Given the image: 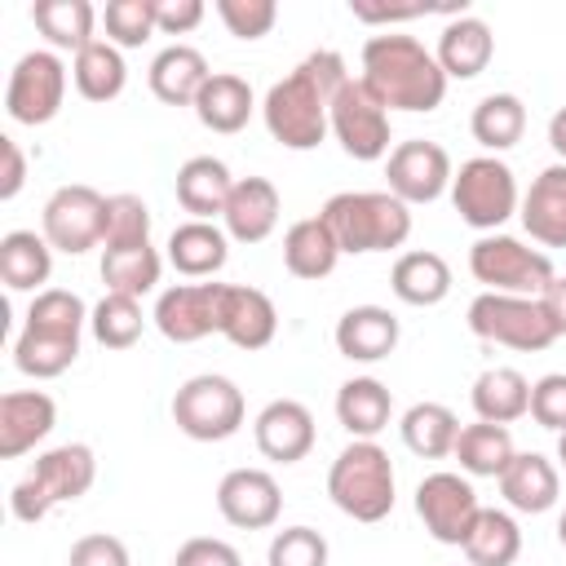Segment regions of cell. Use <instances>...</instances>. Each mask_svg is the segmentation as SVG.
<instances>
[{
    "label": "cell",
    "mask_w": 566,
    "mask_h": 566,
    "mask_svg": "<svg viewBox=\"0 0 566 566\" xmlns=\"http://www.w3.org/2000/svg\"><path fill=\"white\" fill-rule=\"evenodd\" d=\"M336 420L349 438H376L394 420V394L376 376H349L336 389Z\"/></svg>",
    "instance_id": "cell-30"
},
{
    "label": "cell",
    "mask_w": 566,
    "mask_h": 566,
    "mask_svg": "<svg viewBox=\"0 0 566 566\" xmlns=\"http://www.w3.org/2000/svg\"><path fill=\"white\" fill-rule=\"evenodd\" d=\"M40 234L49 239L53 252H66V256H84L88 248H102V234H106V195H97L84 181L57 186L44 199Z\"/></svg>",
    "instance_id": "cell-13"
},
{
    "label": "cell",
    "mask_w": 566,
    "mask_h": 566,
    "mask_svg": "<svg viewBox=\"0 0 566 566\" xmlns=\"http://www.w3.org/2000/svg\"><path fill=\"white\" fill-rule=\"evenodd\" d=\"M159 274H164V256L150 243L102 252V283H106V292H119V296H137L142 301L146 292H155Z\"/></svg>",
    "instance_id": "cell-41"
},
{
    "label": "cell",
    "mask_w": 566,
    "mask_h": 566,
    "mask_svg": "<svg viewBox=\"0 0 566 566\" xmlns=\"http://www.w3.org/2000/svg\"><path fill=\"white\" fill-rule=\"evenodd\" d=\"M66 566H133L128 548L119 535H106V531H93V535H80L66 553Z\"/></svg>",
    "instance_id": "cell-48"
},
{
    "label": "cell",
    "mask_w": 566,
    "mask_h": 566,
    "mask_svg": "<svg viewBox=\"0 0 566 566\" xmlns=\"http://www.w3.org/2000/svg\"><path fill=\"white\" fill-rule=\"evenodd\" d=\"M451 155L429 142V137H411V142H398L385 159V181H389V195H398L407 208L411 203H433L451 190Z\"/></svg>",
    "instance_id": "cell-16"
},
{
    "label": "cell",
    "mask_w": 566,
    "mask_h": 566,
    "mask_svg": "<svg viewBox=\"0 0 566 566\" xmlns=\"http://www.w3.org/2000/svg\"><path fill=\"white\" fill-rule=\"evenodd\" d=\"M332 504L354 522H385L394 513V464L376 438H354L327 469Z\"/></svg>",
    "instance_id": "cell-6"
},
{
    "label": "cell",
    "mask_w": 566,
    "mask_h": 566,
    "mask_svg": "<svg viewBox=\"0 0 566 566\" xmlns=\"http://www.w3.org/2000/svg\"><path fill=\"white\" fill-rule=\"evenodd\" d=\"M522 553V531L513 522V513L504 509H482L469 539H464V557L469 566H513Z\"/></svg>",
    "instance_id": "cell-40"
},
{
    "label": "cell",
    "mask_w": 566,
    "mask_h": 566,
    "mask_svg": "<svg viewBox=\"0 0 566 566\" xmlns=\"http://www.w3.org/2000/svg\"><path fill=\"white\" fill-rule=\"evenodd\" d=\"M340 243V256L394 252L411 234V208L389 190H340L318 212Z\"/></svg>",
    "instance_id": "cell-4"
},
{
    "label": "cell",
    "mask_w": 566,
    "mask_h": 566,
    "mask_svg": "<svg viewBox=\"0 0 566 566\" xmlns=\"http://www.w3.org/2000/svg\"><path fill=\"white\" fill-rule=\"evenodd\" d=\"M97 482V455L88 442H62L35 455V464L9 491V513L27 526L44 522L57 504H75Z\"/></svg>",
    "instance_id": "cell-5"
},
{
    "label": "cell",
    "mask_w": 566,
    "mask_h": 566,
    "mask_svg": "<svg viewBox=\"0 0 566 566\" xmlns=\"http://www.w3.org/2000/svg\"><path fill=\"white\" fill-rule=\"evenodd\" d=\"M349 13L363 18V22H407V18H420V13H429V9H424V4H407V9H394V4H389V9H371V4H354V0H349Z\"/></svg>",
    "instance_id": "cell-52"
},
{
    "label": "cell",
    "mask_w": 566,
    "mask_h": 566,
    "mask_svg": "<svg viewBox=\"0 0 566 566\" xmlns=\"http://www.w3.org/2000/svg\"><path fill=\"white\" fill-rule=\"evenodd\" d=\"M217 18L226 22L234 40H261L274 31L279 4L274 0H217Z\"/></svg>",
    "instance_id": "cell-46"
},
{
    "label": "cell",
    "mask_w": 566,
    "mask_h": 566,
    "mask_svg": "<svg viewBox=\"0 0 566 566\" xmlns=\"http://www.w3.org/2000/svg\"><path fill=\"white\" fill-rule=\"evenodd\" d=\"M57 424V407L44 389H13L0 398V460L35 451Z\"/></svg>",
    "instance_id": "cell-20"
},
{
    "label": "cell",
    "mask_w": 566,
    "mask_h": 566,
    "mask_svg": "<svg viewBox=\"0 0 566 566\" xmlns=\"http://www.w3.org/2000/svg\"><path fill=\"white\" fill-rule=\"evenodd\" d=\"M398 336H402V327L385 305H354V310H345L336 318V332H332L340 358H349V363L389 358L398 349Z\"/></svg>",
    "instance_id": "cell-21"
},
{
    "label": "cell",
    "mask_w": 566,
    "mask_h": 566,
    "mask_svg": "<svg viewBox=\"0 0 566 566\" xmlns=\"http://www.w3.org/2000/svg\"><path fill=\"white\" fill-rule=\"evenodd\" d=\"M172 566H243V557H239V548L226 544V539L195 535V539H186V544L177 548Z\"/></svg>",
    "instance_id": "cell-49"
},
{
    "label": "cell",
    "mask_w": 566,
    "mask_h": 566,
    "mask_svg": "<svg viewBox=\"0 0 566 566\" xmlns=\"http://www.w3.org/2000/svg\"><path fill=\"white\" fill-rule=\"evenodd\" d=\"M557 464L566 469V433H557Z\"/></svg>",
    "instance_id": "cell-56"
},
{
    "label": "cell",
    "mask_w": 566,
    "mask_h": 566,
    "mask_svg": "<svg viewBox=\"0 0 566 566\" xmlns=\"http://www.w3.org/2000/svg\"><path fill=\"white\" fill-rule=\"evenodd\" d=\"M531 420L539 429L566 433V376L562 371H548L531 385Z\"/></svg>",
    "instance_id": "cell-47"
},
{
    "label": "cell",
    "mask_w": 566,
    "mask_h": 566,
    "mask_svg": "<svg viewBox=\"0 0 566 566\" xmlns=\"http://www.w3.org/2000/svg\"><path fill=\"white\" fill-rule=\"evenodd\" d=\"M221 301L226 283H172L155 301V327L172 345H195L203 336H221Z\"/></svg>",
    "instance_id": "cell-15"
},
{
    "label": "cell",
    "mask_w": 566,
    "mask_h": 566,
    "mask_svg": "<svg viewBox=\"0 0 566 566\" xmlns=\"http://www.w3.org/2000/svg\"><path fill=\"white\" fill-rule=\"evenodd\" d=\"M544 310H548V318H553V327H557V336H566V274H557L548 287H544Z\"/></svg>",
    "instance_id": "cell-53"
},
{
    "label": "cell",
    "mask_w": 566,
    "mask_h": 566,
    "mask_svg": "<svg viewBox=\"0 0 566 566\" xmlns=\"http://www.w3.org/2000/svg\"><path fill=\"white\" fill-rule=\"evenodd\" d=\"M469 402H473L478 420H486V424H513V420L531 416V380L517 367H486L473 380Z\"/></svg>",
    "instance_id": "cell-33"
},
{
    "label": "cell",
    "mask_w": 566,
    "mask_h": 566,
    "mask_svg": "<svg viewBox=\"0 0 566 566\" xmlns=\"http://www.w3.org/2000/svg\"><path fill=\"white\" fill-rule=\"evenodd\" d=\"M230 261V234L212 221H181L168 234V265L181 279H212Z\"/></svg>",
    "instance_id": "cell-28"
},
{
    "label": "cell",
    "mask_w": 566,
    "mask_h": 566,
    "mask_svg": "<svg viewBox=\"0 0 566 566\" xmlns=\"http://www.w3.org/2000/svg\"><path fill=\"white\" fill-rule=\"evenodd\" d=\"M252 438H256V451H261L265 460H274V464H296V460H305V455L314 451L318 429H314V416H310L305 402H296V398H274V402H265V407L256 411Z\"/></svg>",
    "instance_id": "cell-18"
},
{
    "label": "cell",
    "mask_w": 566,
    "mask_h": 566,
    "mask_svg": "<svg viewBox=\"0 0 566 566\" xmlns=\"http://www.w3.org/2000/svg\"><path fill=\"white\" fill-rule=\"evenodd\" d=\"M102 27H106V40L115 49H142L159 31L155 0H111L102 9Z\"/></svg>",
    "instance_id": "cell-44"
},
{
    "label": "cell",
    "mask_w": 566,
    "mask_h": 566,
    "mask_svg": "<svg viewBox=\"0 0 566 566\" xmlns=\"http://www.w3.org/2000/svg\"><path fill=\"white\" fill-rule=\"evenodd\" d=\"M66 102V62L53 49H31L13 62L9 71V88H4V111L13 124L40 128L49 119H57Z\"/></svg>",
    "instance_id": "cell-12"
},
{
    "label": "cell",
    "mask_w": 566,
    "mask_h": 566,
    "mask_svg": "<svg viewBox=\"0 0 566 566\" xmlns=\"http://www.w3.org/2000/svg\"><path fill=\"white\" fill-rule=\"evenodd\" d=\"M279 332V310L261 287H243V283H226V301H221V336L234 349H265Z\"/></svg>",
    "instance_id": "cell-22"
},
{
    "label": "cell",
    "mask_w": 566,
    "mask_h": 566,
    "mask_svg": "<svg viewBox=\"0 0 566 566\" xmlns=\"http://www.w3.org/2000/svg\"><path fill=\"white\" fill-rule=\"evenodd\" d=\"M279 212H283V199L270 177H234V190L221 212V230L234 243H265L279 226Z\"/></svg>",
    "instance_id": "cell-19"
},
{
    "label": "cell",
    "mask_w": 566,
    "mask_h": 566,
    "mask_svg": "<svg viewBox=\"0 0 566 566\" xmlns=\"http://www.w3.org/2000/svg\"><path fill=\"white\" fill-rule=\"evenodd\" d=\"M270 566H327V539L314 526H283L265 553Z\"/></svg>",
    "instance_id": "cell-45"
},
{
    "label": "cell",
    "mask_w": 566,
    "mask_h": 566,
    "mask_svg": "<svg viewBox=\"0 0 566 566\" xmlns=\"http://www.w3.org/2000/svg\"><path fill=\"white\" fill-rule=\"evenodd\" d=\"M495 482H500L504 504L517 509V513H548L557 504V495H562V473L539 451H517Z\"/></svg>",
    "instance_id": "cell-25"
},
{
    "label": "cell",
    "mask_w": 566,
    "mask_h": 566,
    "mask_svg": "<svg viewBox=\"0 0 566 566\" xmlns=\"http://www.w3.org/2000/svg\"><path fill=\"white\" fill-rule=\"evenodd\" d=\"M557 544L566 548V509H562V517H557Z\"/></svg>",
    "instance_id": "cell-55"
},
{
    "label": "cell",
    "mask_w": 566,
    "mask_h": 566,
    "mask_svg": "<svg viewBox=\"0 0 566 566\" xmlns=\"http://www.w3.org/2000/svg\"><path fill=\"white\" fill-rule=\"evenodd\" d=\"M243 389L230 376L203 371L172 394V424L195 442H226L243 429Z\"/></svg>",
    "instance_id": "cell-10"
},
{
    "label": "cell",
    "mask_w": 566,
    "mask_h": 566,
    "mask_svg": "<svg viewBox=\"0 0 566 566\" xmlns=\"http://www.w3.org/2000/svg\"><path fill=\"white\" fill-rule=\"evenodd\" d=\"M208 57L190 44H168L155 53L150 71H146V84L150 93L164 102V106H195L199 88L208 84Z\"/></svg>",
    "instance_id": "cell-27"
},
{
    "label": "cell",
    "mask_w": 566,
    "mask_h": 566,
    "mask_svg": "<svg viewBox=\"0 0 566 566\" xmlns=\"http://www.w3.org/2000/svg\"><path fill=\"white\" fill-rule=\"evenodd\" d=\"M155 22L164 35H186L203 22V0H155Z\"/></svg>",
    "instance_id": "cell-50"
},
{
    "label": "cell",
    "mask_w": 566,
    "mask_h": 566,
    "mask_svg": "<svg viewBox=\"0 0 566 566\" xmlns=\"http://www.w3.org/2000/svg\"><path fill=\"white\" fill-rule=\"evenodd\" d=\"M142 327H146V314H142V301L137 296H119V292H106L93 310H88V332L102 349H128L142 340Z\"/></svg>",
    "instance_id": "cell-42"
},
{
    "label": "cell",
    "mask_w": 566,
    "mask_h": 566,
    "mask_svg": "<svg viewBox=\"0 0 566 566\" xmlns=\"http://www.w3.org/2000/svg\"><path fill=\"white\" fill-rule=\"evenodd\" d=\"M150 243V208L142 195H106V234L102 252L111 248H142Z\"/></svg>",
    "instance_id": "cell-43"
},
{
    "label": "cell",
    "mask_w": 566,
    "mask_h": 566,
    "mask_svg": "<svg viewBox=\"0 0 566 566\" xmlns=\"http://www.w3.org/2000/svg\"><path fill=\"white\" fill-rule=\"evenodd\" d=\"M71 84L80 88V97L88 102H115L128 84V66H124V49H115L111 40H93L88 49L75 53L71 62Z\"/></svg>",
    "instance_id": "cell-37"
},
{
    "label": "cell",
    "mask_w": 566,
    "mask_h": 566,
    "mask_svg": "<svg viewBox=\"0 0 566 566\" xmlns=\"http://www.w3.org/2000/svg\"><path fill=\"white\" fill-rule=\"evenodd\" d=\"M548 146L557 150V164H566V106H557L548 119Z\"/></svg>",
    "instance_id": "cell-54"
},
{
    "label": "cell",
    "mask_w": 566,
    "mask_h": 566,
    "mask_svg": "<svg viewBox=\"0 0 566 566\" xmlns=\"http://www.w3.org/2000/svg\"><path fill=\"white\" fill-rule=\"evenodd\" d=\"M88 327V310L66 287H44L31 296L27 323L13 340V367L31 380H53L80 358V340Z\"/></svg>",
    "instance_id": "cell-3"
},
{
    "label": "cell",
    "mask_w": 566,
    "mask_h": 566,
    "mask_svg": "<svg viewBox=\"0 0 566 566\" xmlns=\"http://www.w3.org/2000/svg\"><path fill=\"white\" fill-rule=\"evenodd\" d=\"M517 217L539 248H566V164H548L531 181Z\"/></svg>",
    "instance_id": "cell-24"
},
{
    "label": "cell",
    "mask_w": 566,
    "mask_h": 566,
    "mask_svg": "<svg viewBox=\"0 0 566 566\" xmlns=\"http://www.w3.org/2000/svg\"><path fill=\"white\" fill-rule=\"evenodd\" d=\"M389 287H394V296L402 305H416V310L442 305L451 296V265L429 248H411V252H402L394 261Z\"/></svg>",
    "instance_id": "cell-29"
},
{
    "label": "cell",
    "mask_w": 566,
    "mask_h": 566,
    "mask_svg": "<svg viewBox=\"0 0 566 566\" xmlns=\"http://www.w3.org/2000/svg\"><path fill=\"white\" fill-rule=\"evenodd\" d=\"M177 203L190 212V221H212L226 212V199L234 190V177L226 168V159L217 155H190L181 168H177Z\"/></svg>",
    "instance_id": "cell-26"
},
{
    "label": "cell",
    "mask_w": 566,
    "mask_h": 566,
    "mask_svg": "<svg viewBox=\"0 0 566 566\" xmlns=\"http://www.w3.org/2000/svg\"><path fill=\"white\" fill-rule=\"evenodd\" d=\"M217 513L239 531H265L283 513V491L265 469H230L217 482Z\"/></svg>",
    "instance_id": "cell-17"
},
{
    "label": "cell",
    "mask_w": 566,
    "mask_h": 566,
    "mask_svg": "<svg viewBox=\"0 0 566 566\" xmlns=\"http://www.w3.org/2000/svg\"><path fill=\"white\" fill-rule=\"evenodd\" d=\"M482 504H478V491L464 473H429L420 478L416 486V517L424 522V531L438 539V544H451V548H464L473 522H478Z\"/></svg>",
    "instance_id": "cell-14"
},
{
    "label": "cell",
    "mask_w": 566,
    "mask_h": 566,
    "mask_svg": "<svg viewBox=\"0 0 566 566\" xmlns=\"http://www.w3.org/2000/svg\"><path fill=\"white\" fill-rule=\"evenodd\" d=\"M398 433L407 442L411 455L420 460H442L455 451V438H460V420L447 402H416L402 411L398 420Z\"/></svg>",
    "instance_id": "cell-35"
},
{
    "label": "cell",
    "mask_w": 566,
    "mask_h": 566,
    "mask_svg": "<svg viewBox=\"0 0 566 566\" xmlns=\"http://www.w3.org/2000/svg\"><path fill=\"white\" fill-rule=\"evenodd\" d=\"M469 332L486 345H509L517 354H539L557 340V327L544 310L539 296H504V292H482L469 301Z\"/></svg>",
    "instance_id": "cell-8"
},
{
    "label": "cell",
    "mask_w": 566,
    "mask_h": 566,
    "mask_svg": "<svg viewBox=\"0 0 566 566\" xmlns=\"http://www.w3.org/2000/svg\"><path fill=\"white\" fill-rule=\"evenodd\" d=\"M451 455L460 460V473H469V478H500L517 451H513L509 424H486V420H478V424H464V429H460Z\"/></svg>",
    "instance_id": "cell-39"
},
{
    "label": "cell",
    "mask_w": 566,
    "mask_h": 566,
    "mask_svg": "<svg viewBox=\"0 0 566 566\" xmlns=\"http://www.w3.org/2000/svg\"><path fill=\"white\" fill-rule=\"evenodd\" d=\"M332 137L340 142V150L358 164H376V159H389V142H394V128H389V111L385 102L363 84V75L345 80L332 97Z\"/></svg>",
    "instance_id": "cell-11"
},
{
    "label": "cell",
    "mask_w": 566,
    "mask_h": 566,
    "mask_svg": "<svg viewBox=\"0 0 566 566\" xmlns=\"http://www.w3.org/2000/svg\"><path fill=\"white\" fill-rule=\"evenodd\" d=\"M31 22H35V31H40L53 49L80 53V49H88V44L97 40V35H93L97 9H93L88 0H35V4H31Z\"/></svg>",
    "instance_id": "cell-36"
},
{
    "label": "cell",
    "mask_w": 566,
    "mask_h": 566,
    "mask_svg": "<svg viewBox=\"0 0 566 566\" xmlns=\"http://www.w3.org/2000/svg\"><path fill=\"white\" fill-rule=\"evenodd\" d=\"M469 270L486 292L504 296H544V287L557 279L544 248H531L513 234H482L469 248Z\"/></svg>",
    "instance_id": "cell-9"
},
{
    "label": "cell",
    "mask_w": 566,
    "mask_h": 566,
    "mask_svg": "<svg viewBox=\"0 0 566 566\" xmlns=\"http://www.w3.org/2000/svg\"><path fill=\"white\" fill-rule=\"evenodd\" d=\"M363 84L385 102V111L429 115L447 97V75L438 57L402 31H380L363 44Z\"/></svg>",
    "instance_id": "cell-2"
},
{
    "label": "cell",
    "mask_w": 566,
    "mask_h": 566,
    "mask_svg": "<svg viewBox=\"0 0 566 566\" xmlns=\"http://www.w3.org/2000/svg\"><path fill=\"white\" fill-rule=\"evenodd\" d=\"M53 274V248L35 230H9L0 239V279L9 292H44Z\"/></svg>",
    "instance_id": "cell-34"
},
{
    "label": "cell",
    "mask_w": 566,
    "mask_h": 566,
    "mask_svg": "<svg viewBox=\"0 0 566 566\" xmlns=\"http://www.w3.org/2000/svg\"><path fill=\"white\" fill-rule=\"evenodd\" d=\"M345 80H349L345 57L336 49H314L279 84H270V93L261 102L265 133L287 150H314L332 133L327 115H332V97Z\"/></svg>",
    "instance_id": "cell-1"
},
{
    "label": "cell",
    "mask_w": 566,
    "mask_h": 566,
    "mask_svg": "<svg viewBox=\"0 0 566 566\" xmlns=\"http://www.w3.org/2000/svg\"><path fill=\"white\" fill-rule=\"evenodd\" d=\"M469 133L491 155L517 146L522 133H526V106H522V97L517 93H486L473 106V115H469Z\"/></svg>",
    "instance_id": "cell-38"
},
{
    "label": "cell",
    "mask_w": 566,
    "mask_h": 566,
    "mask_svg": "<svg viewBox=\"0 0 566 566\" xmlns=\"http://www.w3.org/2000/svg\"><path fill=\"white\" fill-rule=\"evenodd\" d=\"M433 57H438L447 80H478L495 57V35H491V27L482 18L455 13L438 35Z\"/></svg>",
    "instance_id": "cell-23"
},
{
    "label": "cell",
    "mask_w": 566,
    "mask_h": 566,
    "mask_svg": "<svg viewBox=\"0 0 566 566\" xmlns=\"http://www.w3.org/2000/svg\"><path fill=\"white\" fill-rule=\"evenodd\" d=\"M0 159H4V172H0V199H13V195L22 190V181H27V159H22V150H18L13 137H0Z\"/></svg>",
    "instance_id": "cell-51"
},
{
    "label": "cell",
    "mask_w": 566,
    "mask_h": 566,
    "mask_svg": "<svg viewBox=\"0 0 566 566\" xmlns=\"http://www.w3.org/2000/svg\"><path fill=\"white\" fill-rule=\"evenodd\" d=\"M252 111H256L252 84L234 71H212L195 97V115L208 133H239L252 119Z\"/></svg>",
    "instance_id": "cell-31"
},
{
    "label": "cell",
    "mask_w": 566,
    "mask_h": 566,
    "mask_svg": "<svg viewBox=\"0 0 566 566\" xmlns=\"http://www.w3.org/2000/svg\"><path fill=\"white\" fill-rule=\"evenodd\" d=\"M336 261H340V243H336V234L327 230L323 217H301V221L287 226V234H283L287 274H296L305 283H318L336 270Z\"/></svg>",
    "instance_id": "cell-32"
},
{
    "label": "cell",
    "mask_w": 566,
    "mask_h": 566,
    "mask_svg": "<svg viewBox=\"0 0 566 566\" xmlns=\"http://www.w3.org/2000/svg\"><path fill=\"white\" fill-rule=\"evenodd\" d=\"M451 208L460 212L464 226H473L482 234H495L522 208L513 168L500 155H473V159H464L455 168V177H451Z\"/></svg>",
    "instance_id": "cell-7"
}]
</instances>
